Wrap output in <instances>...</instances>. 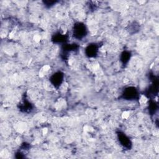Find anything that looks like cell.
Listing matches in <instances>:
<instances>
[{"instance_id":"obj_1","label":"cell","mask_w":159,"mask_h":159,"mask_svg":"<svg viewBox=\"0 0 159 159\" xmlns=\"http://www.w3.org/2000/svg\"><path fill=\"white\" fill-rule=\"evenodd\" d=\"M86 34V27L83 24L78 23L74 25L73 35L76 39H81Z\"/></svg>"},{"instance_id":"obj_2","label":"cell","mask_w":159,"mask_h":159,"mask_svg":"<svg viewBox=\"0 0 159 159\" xmlns=\"http://www.w3.org/2000/svg\"><path fill=\"white\" fill-rule=\"evenodd\" d=\"M62 79H63V76H61V75L60 73H56L55 75L54 74V75L52 77L51 81L54 86L60 85V84H61V83L62 82V80H63Z\"/></svg>"}]
</instances>
